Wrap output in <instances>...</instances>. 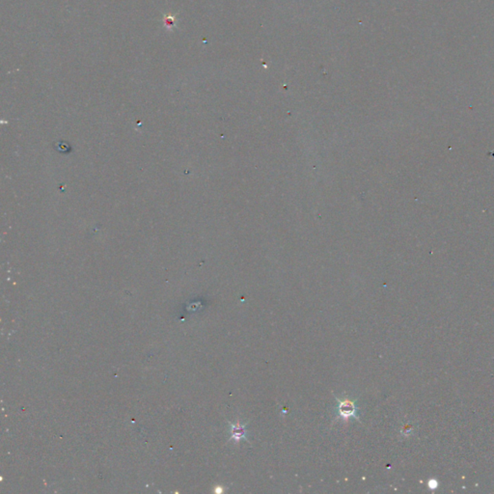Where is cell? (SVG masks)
Segmentation results:
<instances>
[{
  "instance_id": "cell-3",
  "label": "cell",
  "mask_w": 494,
  "mask_h": 494,
  "mask_svg": "<svg viewBox=\"0 0 494 494\" xmlns=\"http://www.w3.org/2000/svg\"><path fill=\"white\" fill-rule=\"evenodd\" d=\"M176 20H177V17H175V16H173L171 14H167V15L163 16L164 26L168 30H172L176 26Z\"/></svg>"
},
{
  "instance_id": "cell-1",
  "label": "cell",
  "mask_w": 494,
  "mask_h": 494,
  "mask_svg": "<svg viewBox=\"0 0 494 494\" xmlns=\"http://www.w3.org/2000/svg\"><path fill=\"white\" fill-rule=\"evenodd\" d=\"M336 401L338 402V413H337V419H342L346 422H349L351 418H356V420L360 421L358 416V408L356 406V401H352L348 398L344 400H340L338 397L335 396Z\"/></svg>"
},
{
  "instance_id": "cell-2",
  "label": "cell",
  "mask_w": 494,
  "mask_h": 494,
  "mask_svg": "<svg viewBox=\"0 0 494 494\" xmlns=\"http://www.w3.org/2000/svg\"><path fill=\"white\" fill-rule=\"evenodd\" d=\"M230 426H231L230 440H234L236 443H238L242 440H246L249 442L248 437H247L246 425H243L240 422H237L236 424L230 423Z\"/></svg>"
}]
</instances>
